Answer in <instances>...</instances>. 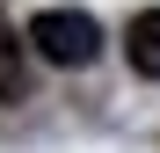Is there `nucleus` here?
I'll return each instance as SVG.
<instances>
[{"instance_id":"f257e3e1","label":"nucleus","mask_w":160,"mask_h":153,"mask_svg":"<svg viewBox=\"0 0 160 153\" xmlns=\"http://www.w3.org/2000/svg\"><path fill=\"white\" fill-rule=\"evenodd\" d=\"M29 44L44 51L51 66H88L95 51H102V29H95L88 8H44V15L29 22Z\"/></svg>"},{"instance_id":"f03ea898","label":"nucleus","mask_w":160,"mask_h":153,"mask_svg":"<svg viewBox=\"0 0 160 153\" xmlns=\"http://www.w3.org/2000/svg\"><path fill=\"white\" fill-rule=\"evenodd\" d=\"M124 51H131V73H146V80H160V8L131 15V29H124Z\"/></svg>"},{"instance_id":"7ed1b4c3","label":"nucleus","mask_w":160,"mask_h":153,"mask_svg":"<svg viewBox=\"0 0 160 153\" xmlns=\"http://www.w3.org/2000/svg\"><path fill=\"white\" fill-rule=\"evenodd\" d=\"M29 37L8 29V15H0V102H22L29 95V51H22Z\"/></svg>"}]
</instances>
